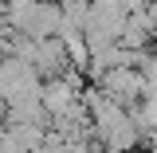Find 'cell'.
<instances>
[{
	"label": "cell",
	"mask_w": 157,
	"mask_h": 153,
	"mask_svg": "<svg viewBox=\"0 0 157 153\" xmlns=\"http://www.w3.org/2000/svg\"><path fill=\"white\" fill-rule=\"evenodd\" d=\"M12 153H28V149H12Z\"/></svg>",
	"instance_id": "obj_4"
},
{
	"label": "cell",
	"mask_w": 157,
	"mask_h": 153,
	"mask_svg": "<svg viewBox=\"0 0 157 153\" xmlns=\"http://www.w3.org/2000/svg\"><path fill=\"white\" fill-rule=\"evenodd\" d=\"M59 4H63V20H67V28L86 32V24H90V0H59Z\"/></svg>",
	"instance_id": "obj_3"
},
{
	"label": "cell",
	"mask_w": 157,
	"mask_h": 153,
	"mask_svg": "<svg viewBox=\"0 0 157 153\" xmlns=\"http://www.w3.org/2000/svg\"><path fill=\"white\" fill-rule=\"evenodd\" d=\"M0 98L8 106L12 102H24V98H43V75H39V67L8 55L4 67H0Z\"/></svg>",
	"instance_id": "obj_1"
},
{
	"label": "cell",
	"mask_w": 157,
	"mask_h": 153,
	"mask_svg": "<svg viewBox=\"0 0 157 153\" xmlns=\"http://www.w3.org/2000/svg\"><path fill=\"white\" fill-rule=\"evenodd\" d=\"M98 90H102L106 98H114L118 106L134 110L137 102L149 94V82H145V75H141L137 67H118V71H110V75L98 82Z\"/></svg>",
	"instance_id": "obj_2"
}]
</instances>
